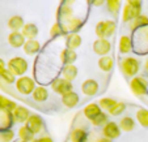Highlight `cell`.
<instances>
[{
    "instance_id": "41",
    "label": "cell",
    "mask_w": 148,
    "mask_h": 142,
    "mask_svg": "<svg viewBox=\"0 0 148 142\" xmlns=\"http://www.w3.org/2000/svg\"><path fill=\"white\" fill-rule=\"evenodd\" d=\"M87 3L89 5H95V7H101L106 3V0H87Z\"/></svg>"
},
{
    "instance_id": "31",
    "label": "cell",
    "mask_w": 148,
    "mask_h": 142,
    "mask_svg": "<svg viewBox=\"0 0 148 142\" xmlns=\"http://www.w3.org/2000/svg\"><path fill=\"white\" fill-rule=\"evenodd\" d=\"M118 125H119L121 131L123 132H132L135 128V120L131 116H123L118 123Z\"/></svg>"
},
{
    "instance_id": "2",
    "label": "cell",
    "mask_w": 148,
    "mask_h": 142,
    "mask_svg": "<svg viewBox=\"0 0 148 142\" xmlns=\"http://www.w3.org/2000/svg\"><path fill=\"white\" fill-rule=\"evenodd\" d=\"M115 29H117V24H115L114 20H105V21L97 22L95 31L97 38L109 39L115 33Z\"/></svg>"
},
{
    "instance_id": "26",
    "label": "cell",
    "mask_w": 148,
    "mask_h": 142,
    "mask_svg": "<svg viewBox=\"0 0 148 142\" xmlns=\"http://www.w3.org/2000/svg\"><path fill=\"white\" fill-rule=\"evenodd\" d=\"M77 59V55L73 50H70V48H64L60 52V62L63 63V65H67V64H73Z\"/></svg>"
},
{
    "instance_id": "1",
    "label": "cell",
    "mask_w": 148,
    "mask_h": 142,
    "mask_svg": "<svg viewBox=\"0 0 148 142\" xmlns=\"http://www.w3.org/2000/svg\"><path fill=\"white\" fill-rule=\"evenodd\" d=\"M119 69L123 73L125 77H136L138 72L140 69V63L136 57L127 56V57L121 59L119 62Z\"/></svg>"
},
{
    "instance_id": "37",
    "label": "cell",
    "mask_w": 148,
    "mask_h": 142,
    "mask_svg": "<svg viewBox=\"0 0 148 142\" xmlns=\"http://www.w3.org/2000/svg\"><path fill=\"white\" fill-rule=\"evenodd\" d=\"M126 111V103L125 102H117L115 106L109 111V115L112 116H121Z\"/></svg>"
},
{
    "instance_id": "7",
    "label": "cell",
    "mask_w": 148,
    "mask_h": 142,
    "mask_svg": "<svg viewBox=\"0 0 148 142\" xmlns=\"http://www.w3.org/2000/svg\"><path fill=\"white\" fill-rule=\"evenodd\" d=\"M92 48H93V52H95L96 55H98L100 57L101 56H106L108 53L110 52V50H112V43H110L109 39L97 38L95 42H93Z\"/></svg>"
},
{
    "instance_id": "5",
    "label": "cell",
    "mask_w": 148,
    "mask_h": 142,
    "mask_svg": "<svg viewBox=\"0 0 148 142\" xmlns=\"http://www.w3.org/2000/svg\"><path fill=\"white\" fill-rule=\"evenodd\" d=\"M130 89H131L132 94L138 95V97H143V95L148 94V80L142 76H136V77L131 78L130 81Z\"/></svg>"
},
{
    "instance_id": "47",
    "label": "cell",
    "mask_w": 148,
    "mask_h": 142,
    "mask_svg": "<svg viewBox=\"0 0 148 142\" xmlns=\"http://www.w3.org/2000/svg\"><path fill=\"white\" fill-rule=\"evenodd\" d=\"M144 69H145V72L148 73V57H147V60H145V63H144Z\"/></svg>"
},
{
    "instance_id": "24",
    "label": "cell",
    "mask_w": 148,
    "mask_h": 142,
    "mask_svg": "<svg viewBox=\"0 0 148 142\" xmlns=\"http://www.w3.org/2000/svg\"><path fill=\"white\" fill-rule=\"evenodd\" d=\"M71 17H73V12H72V7L71 5H62L59 7L58 13H56V18H58V22H64L67 20H70Z\"/></svg>"
},
{
    "instance_id": "29",
    "label": "cell",
    "mask_w": 148,
    "mask_h": 142,
    "mask_svg": "<svg viewBox=\"0 0 148 142\" xmlns=\"http://www.w3.org/2000/svg\"><path fill=\"white\" fill-rule=\"evenodd\" d=\"M21 33H23V35L26 39H36L37 35H38V28H37L36 24L29 22V24H25Z\"/></svg>"
},
{
    "instance_id": "3",
    "label": "cell",
    "mask_w": 148,
    "mask_h": 142,
    "mask_svg": "<svg viewBox=\"0 0 148 142\" xmlns=\"http://www.w3.org/2000/svg\"><path fill=\"white\" fill-rule=\"evenodd\" d=\"M7 69H9L14 76H24L29 69V64L24 57L21 56H14V57L9 59L7 63Z\"/></svg>"
},
{
    "instance_id": "32",
    "label": "cell",
    "mask_w": 148,
    "mask_h": 142,
    "mask_svg": "<svg viewBox=\"0 0 148 142\" xmlns=\"http://www.w3.org/2000/svg\"><path fill=\"white\" fill-rule=\"evenodd\" d=\"M16 108H17L16 102L8 99V98L4 97V95H0V110H5V111L13 112Z\"/></svg>"
},
{
    "instance_id": "40",
    "label": "cell",
    "mask_w": 148,
    "mask_h": 142,
    "mask_svg": "<svg viewBox=\"0 0 148 142\" xmlns=\"http://www.w3.org/2000/svg\"><path fill=\"white\" fill-rule=\"evenodd\" d=\"M14 139V132L12 129L0 132V142H12Z\"/></svg>"
},
{
    "instance_id": "34",
    "label": "cell",
    "mask_w": 148,
    "mask_h": 142,
    "mask_svg": "<svg viewBox=\"0 0 148 142\" xmlns=\"http://www.w3.org/2000/svg\"><path fill=\"white\" fill-rule=\"evenodd\" d=\"M136 120L143 128H148V110L139 108L136 111Z\"/></svg>"
},
{
    "instance_id": "20",
    "label": "cell",
    "mask_w": 148,
    "mask_h": 142,
    "mask_svg": "<svg viewBox=\"0 0 148 142\" xmlns=\"http://www.w3.org/2000/svg\"><path fill=\"white\" fill-rule=\"evenodd\" d=\"M23 50H24V52L29 56L36 55V53H38L39 51H41V43H39L37 39H26Z\"/></svg>"
},
{
    "instance_id": "44",
    "label": "cell",
    "mask_w": 148,
    "mask_h": 142,
    "mask_svg": "<svg viewBox=\"0 0 148 142\" xmlns=\"http://www.w3.org/2000/svg\"><path fill=\"white\" fill-rule=\"evenodd\" d=\"M75 1L76 0H60V4L62 5H72Z\"/></svg>"
},
{
    "instance_id": "21",
    "label": "cell",
    "mask_w": 148,
    "mask_h": 142,
    "mask_svg": "<svg viewBox=\"0 0 148 142\" xmlns=\"http://www.w3.org/2000/svg\"><path fill=\"white\" fill-rule=\"evenodd\" d=\"M81 42H83V39L77 33H70L66 37V48L75 51L76 48H79L81 46Z\"/></svg>"
},
{
    "instance_id": "11",
    "label": "cell",
    "mask_w": 148,
    "mask_h": 142,
    "mask_svg": "<svg viewBox=\"0 0 148 142\" xmlns=\"http://www.w3.org/2000/svg\"><path fill=\"white\" fill-rule=\"evenodd\" d=\"M60 24V22H59ZM62 28L64 29L66 33H77V30H80L81 28H83L84 25V21L81 18H79V17H71L70 20H67V21H64V22L60 24Z\"/></svg>"
},
{
    "instance_id": "35",
    "label": "cell",
    "mask_w": 148,
    "mask_h": 142,
    "mask_svg": "<svg viewBox=\"0 0 148 142\" xmlns=\"http://www.w3.org/2000/svg\"><path fill=\"white\" fill-rule=\"evenodd\" d=\"M115 103H117V100L113 99V98H101L100 100H98V106L101 107V110H103V111H108L109 112L110 110L113 108V107L115 106Z\"/></svg>"
},
{
    "instance_id": "19",
    "label": "cell",
    "mask_w": 148,
    "mask_h": 142,
    "mask_svg": "<svg viewBox=\"0 0 148 142\" xmlns=\"http://www.w3.org/2000/svg\"><path fill=\"white\" fill-rule=\"evenodd\" d=\"M60 73H62V76H63V78H66V80L72 82V81L77 77L79 69L75 64H67V65H63V67H62Z\"/></svg>"
},
{
    "instance_id": "49",
    "label": "cell",
    "mask_w": 148,
    "mask_h": 142,
    "mask_svg": "<svg viewBox=\"0 0 148 142\" xmlns=\"http://www.w3.org/2000/svg\"><path fill=\"white\" fill-rule=\"evenodd\" d=\"M1 73H3V69H0V76H1Z\"/></svg>"
},
{
    "instance_id": "6",
    "label": "cell",
    "mask_w": 148,
    "mask_h": 142,
    "mask_svg": "<svg viewBox=\"0 0 148 142\" xmlns=\"http://www.w3.org/2000/svg\"><path fill=\"white\" fill-rule=\"evenodd\" d=\"M50 86H51V89H53V91L59 95H64V94H67V93L72 91V87H73L72 82L63 77L54 78V80L51 81Z\"/></svg>"
},
{
    "instance_id": "36",
    "label": "cell",
    "mask_w": 148,
    "mask_h": 142,
    "mask_svg": "<svg viewBox=\"0 0 148 142\" xmlns=\"http://www.w3.org/2000/svg\"><path fill=\"white\" fill-rule=\"evenodd\" d=\"M90 123H92L95 126H103L105 124L109 123V120H108V114L102 111L97 117H95V119H93Z\"/></svg>"
},
{
    "instance_id": "46",
    "label": "cell",
    "mask_w": 148,
    "mask_h": 142,
    "mask_svg": "<svg viewBox=\"0 0 148 142\" xmlns=\"http://www.w3.org/2000/svg\"><path fill=\"white\" fill-rule=\"evenodd\" d=\"M96 142H113L112 139H109V138H105V137H102V138H98Z\"/></svg>"
},
{
    "instance_id": "16",
    "label": "cell",
    "mask_w": 148,
    "mask_h": 142,
    "mask_svg": "<svg viewBox=\"0 0 148 142\" xmlns=\"http://www.w3.org/2000/svg\"><path fill=\"white\" fill-rule=\"evenodd\" d=\"M13 116L12 112L5 111V110H0V132L11 129L12 124H13Z\"/></svg>"
},
{
    "instance_id": "39",
    "label": "cell",
    "mask_w": 148,
    "mask_h": 142,
    "mask_svg": "<svg viewBox=\"0 0 148 142\" xmlns=\"http://www.w3.org/2000/svg\"><path fill=\"white\" fill-rule=\"evenodd\" d=\"M0 78H1L5 84H16V76L9 69H4L1 76H0Z\"/></svg>"
},
{
    "instance_id": "48",
    "label": "cell",
    "mask_w": 148,
    "mask_h": 142,
    "mask_svg": "<svg viewBox=\"0 0 148 142\" xmlns=\"http://www.w3.org/2000/svg\"><path fill=\"white\" fill-rule=\"evenodd\" d=\"M32 142H38V138H36V139H33Z\"/></svg>"
},
{
    "instance_id": "23",
    "label": "cell",
    "mask_w": 148,
    "mask_h": 142,
    "mask_svg": "<svg viewBox=\"0 0 148 142\" xmlns=\"http://www.w3.org/2000/svg\"><path fill=\"white\" fill-rule=\"evenodd\" d=\"M32 99L37 103H42V102H46L49 99V90L45 86H37L34 89L33 94H32Z\"/></svg>"
},
{
    "instance_id": "18",
    "label": "cell",
    "mask_w": 148,
    "mask_h": 142,
    "mask_svg": "<svg viewBox=\"0 0 148 142\" xmlns=\"http://www.w3.org/2000/svg\"><path fill=\"white\" fill-rule=\"evenodd\" d=\"M84 116L87 117L89 121H92L95 117H97L98 115L102 112V110H101V107L98 106V103H89V104H87V106L84 107Z\"/></svg>"
},
{
    "instance_id": "14",
    "label": "cell",
    "mask_w": 148,
    "mask_h": 142,
    "mask_svg": "<svg viewBox=\"0 0 148 142\" xmlns=\"http://www.w3.org/2000/svg\"><path fill=\"white\" fill-rule=\"evenodd\" d=\"M25 42H26V38L23 35L21 31H11L8 34V43L11 45V47L13 48L24 47Z\"/></svg>"
},
{
    "instance_id": "50",
    "label": "cell",
    "mask_w": 148,
    "mask_h": 142,
    "mask_svg": "<svg viewBox=\"0 0 148 142\" xmlns=\"http://www.w3.org/2000/svg\"><path fill=\"white\" fill-rule=\"evenodd\" d=\"M16 142H24V141H21V139H18V141H16Z\"/></svg>"
},
{
    "instance_id": "8",
    "label": "cell",
    "mask_w": 148,
    "mask_h": 142,
    "mask_svg": "<svg viewBox=\"0 0 148 142\" xmlns=\"http://www.w3.org/2000/svg\"><path fill=\"white\" fill-rule=\"evenodd\" d=\"M25 125L28 126V128L30 129L32 132H33L34 136H37V134H41L42 131H43V128H45L43 120H42V117L39 116L38 114H32L30 117H29V120L26 121Z\"/></svg>"
},
{
    "instance_id": "12",
    "label": "cell",
    "mask_w": 148,
    "mask_h": 142,
    "mask_svg": "<svg viewBox=\"0 0 148 142\" xmlns=\"http://www.w3.org/2000/svg\"><path fill=\"white\" fill-rule=\"evenodd\" d=\"M30 111H29L26 107L24 106H17V108L12 112V116H13V121L18 124H26V121L30 117Z\"/></svg>"
},
{
    "instance_id": "38",
    "label": "cell",
    "mask_w": 148,
    "mask_h": 142,
    "mask_svg": "<svg viewBox=\"0 0 148 142\" xmlns=\"http://www.w3.org/2000/svg\"><path fill=\"white\" fill-rule=\"evenodd\" d=\"M63 34H66V31H64V29L62 28V25L59 22H55L53 26H51V29H50L51 38H56V37H60V35H63Z\"/></svg>"
},
{
    "instance_id": "10",
    "label": "cell",
    "mask_w": 148,
    "mask_h": 142,
    "mask_svg": "<svg viewBox=\"0 0 148 142\" xmlns=\"http://www.w3.org/2000/svg\"><path fill=\"white\" fill-rule=\"evenodd\" d=\"M121 128L115 121H109L108 124L102 126V136L105 138H109V139H115L121 136Z\"/></svg>"
},
{
    "instance_id": "45",
    "label": "cell",
    "mask_w": 148,
    "mask_h": 142,
    "mask_svg": "<svg viewBox=\"0 0 148 142\" xmlns=\"http://www.w3.org/2000/svg\"><path fill=\"white\" fill-rule=\"evenodd\" d=\"M0 69H7V64H5V62H4L3 59L0 57Z\"/></svg>"
},
{
    "instance_id": "42",
    "label": "cell",
    "mask_w": 148,
    "mask_h": 142,
    "mask_svg": "<svg viewBox=\"0 0 148 142\" xmlns=\"http://www.w3.org/2000/svg\"><path fill=\"white\" fill-rule=\"evenodd\" d=\"M129 5H132V7H140L142 8V0H126Z\"/></svg>"
},
{
    "instance_id": "9",
    "label": "cell",
    "mask_w": 148,
    "mask_h": 142,
    "mask_svg": "<svg viewBox=\"0 0 148 142\" xmlns=\"http://www.w3.org/2000/svg\"><path fill=\"white\" fill-rule=\"evenodd\" d=\"M140 14H142V8L140 7H132L126 4L122 9V21L123 22H132Z\"/></svg>"
},
{
    "instance_id": "4",
    "label": "cell",
    "mask_w": 148,
    "mask_h": 142,
    "mask_svg": "<svg viewBox=\"0 0 148 142\" xmlns=\"http://www.w3.org/2000/svg\"><path fill=\"white\" fill-rule=\"evenodd\" d=\"M16 89L20 94L23 95H32L34 91V89L37 87L36 81L29 76H21L16 80Z\"/></svg>"
},
{
    "instance_id": "28",
    "label": "cell",
    "mask_w": 148,
    "mask_h": 142,
    "mask_svg": "<svg viewBox=\"0 0 148 142\" xmlns=\"http://www.w3.org/2000/svg\"><path fill=\"white\" fill-rule=\"evenodd\" d=\"M145 26H148V17L145 16V14H140L132 22H130V30L135 33L136 30H139V29H142V28H145Z\"/></svg>"
},
{
    "instance_id": "15",
    "label": "cell",
    "mask_w": 148,
    "mask_h": 142,
    "mask_svg": "<svg viewBox=\"0 0 148 142\" xmlns=\"http://www.w3.org/2000/svg\"><path fill=\"white\" fill-rule=\"evenodd\" d=\"M118 50L122 55H126V53H130L132 50H134V43H132V39L130 35H122L118 41Z\"/></svg>"
},
{
    "instance_id": "22",
    "label": "cell",
    "mask_w": 148,
    "mask_h": 142,
    "mask_svg": "<svg viewBox=\"0 0 148 142\" xmlns=\"http://www.w3.org/2000/svg\"><path fill=\"white\" fill-rule=\"evenodd\" d=\"M97 65H98V68H100L102 72L109 73V72H112L113 68H114V60H113V57L112 56H109V55L101 56V57L98 59Z\"/></svg>"
},
{
    "instance_id": "13",
    "label": "cell",
    "mask_w": 148,
    "mask_h": 142,
    "mask_svg": "<svg viewBox=\"0 0 148 142\" xmlns=\"http://www.w3.org/2000/svg\"><path fill=\"white\" fill-rule=\"evenodd\" d=\"M81 91L84 95H88V97H93L98 93V82L96 80L92 78H88L81 84Z\"/></svg>"
},
{
    "instance_id": "43",
    "label": "cell",
    "mask_w": 148,
    "mask_h": 142,
    "mask_svg": "<svg viewBox=\"0 0 148 142\" xmlns=\"http://www.w3.org/2000/svg\"><path fill=\"white\" fill-rule=\"evenodd\" d=\"M38 142H54V141H53V138L49 136H41L38 138Z\"/></svg>"
},
{
    "instance_id": "30",
    "label": "cell",
    "mask_w": 148,
    "mask_h": 142,
    "mask_svg": "<svg viewBox=\"0 0 148 142\" xmlns=\"http://www.w3.org/2000/svg\"><path fill=\"white\" fill-rule=\"evenodd\" d=\"M17 136H18V138L24 142H32L33 139H36V136L33 134V132H32L26 125L20 126L18 131H17Z\"/></svg>"
},
{
    "instance_id": "27",
    "label": "cell",
    "mask_w": 148,
    "mask_h": 142,
    "mask_svg": "<svg viewBox=\"0 0 148 142\" xmlns=\"http://www.w3.org/2000/svg\"><path fill=\"white\" fill-rule=\"evenodd\" d=\"M24 26H25V22L21 16H12L8 20V28L11 29V31H21Z\"/></svg>"
},
{
    "instance_id": "25",
    "label": "cell",
    "mask_w": 148,
    "mask_h": 142,
    "mask_svg": "<svg viewBox=\"0 0 148 142\" xmlns=\"http://www.w3.org/2000/svg\"><path fill=\"white\" fill-rule=\"evenodd\" d=\"M70 142H88V133L83 128H75L70 133Z\"/></svg>"
},
{
    "instance_id": "33",
    "label": "cell",
    "mask_w": 148,
    "mask_h": 142,
    "mask_svg": "<svg viewBox=\"0 0 148 142\" xmlns=\"http://www.w3.org/2000/svg\"><path fill=\"white\" fill-rule=\"evenodd\" d=\"M121 1L122 0H106V8L110 12V14L117 17V14L121 11Z\"/></svg>"
},
{
    "instance_id": "17",
    "label": "cell",
    "mask_w": 148,
    "mask_h": 142,
    "mask_svg": "<svg viewBox=\"0 0 148 142\" xmlns=\"http://www.w3.org/2000/svg\"><path fill=\"white\" fill-rule=\"evenodd\" d=\"M79 102H80V98H79V95L76 94L73 90L64 95H62V103H63V106L67 107V108H73V107H76L79 104Z\"/></svg>"
}]
</instances>
